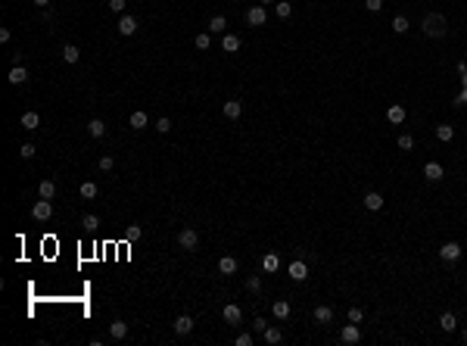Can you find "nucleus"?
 Returning <instances> with one entry per match:
<instances>
[{
    "instance_id": "nucleus-1",
    "label": "nucleus",
    "mask_w": 467,
    "mask_h": 346,
    "mask_svg": "<svg viewBox=\"0 0 467 346\" xmlns=\"http://www.w3.org/2000/svg\"><path fill=\"white\" fill-rule=\"evenodd\" d=\"M421 28H423V35H427V38H445L448 25H445V16L443 13H427V16H423V22H421Z\"/></svg>"
},
{
    "instance_id": "nucleus-2",
    "label": "nucleus",
    "mask_w": 467,
    "mask_h": 346,
    "mask_svg": "<svg viewBox=\"0 0 467 346\" xmlns=\"http://www.w3.org/2000/svg\"><path fill=\"white\" fill-rule=\"evenodd\" d=\"M50 215H53V203L41 197L38 203L31 206V218H35V222H50Z\"/></svg>"
},
{
    "instance_id": "nucleus-3",
    "label": "nucleus",
    "mask_w": 467,
    "mask_h": 346,
    "mask_svg": "<svg viewBox=\"0 0 467 346\" xmlns=\"http://www.w3.org/2000/svg\"><path fill=\"white\" fill-rule=\"evenodd\" d=\"M178 243H181V250H197L200 247V234L193 231V228H181V231H178Z\"/></svg>"
},
{
    "instance_id": "nucleus-4",
    "label": "nucleus",
    "mask_w": 467,
    "mask_h": 346,
    "mask_svg": "<svg viewBox=\"0 0 467 346\" xmlns=\"http://www.w3.org/2000/svg\"><path fill=\"white\" fill-rule=\"evenodd\" d=\"M358 340H361V331H358V324H355V322L343 324V331H339V343H346V346H355Z\"/></svg>"
},
{
    "instance_id": "nucleus-5",
    "label": "nucleus",
    "mask_w": 467,
    "mask_h": 346,
    "mask_svg": "<svg viewBox=\"0 0 467 346\" xmlns=\"http://www.w3.org/2000/svg\"><path fill=\"white\" fill-rule=\"evenodd\" d=\"M439 259H443V262H458V259H461V243H455V240L443 243V250H439Z\"/></svg>"
},
{
    "instance_id": "nucleus-6",
    "label": "nucleus",
    "mask_w": 467,
    "mask_h": 346,
    "mask_svg": "<svg viewBox=\"0 0 467 346\" xmlns=\"http://www.w3.org/2000/svg\"><path fill=\"white\" fill-rule=\"evenodd\" d=\"M246 22H249L252 28L265 25L268 22V10H265V6H249V10H246Z\"/></svg>"
},
{
    "instance_id": "nucleus-7",
    "label": "nucleus",
    "mask_w": 467,
    "mask_h": 346,
    "mask_svg": "<svg viewBox=\"0 0 467 346\" xmlns=\"http://www.w3.org/2000/svg\"><path fill=\"white\" fill-rule=\"evenodd\" d=\"M134 31H137V19L128 16V13H122V19H118V35H122V38H131Z\"/></svg>"
},
{
    "instance_id": "nucleus-8",
    "label": "nucleus",
    "mask_w": 467,
    "mask_h": 346,
    "mask_svg": "<svg viewBox=\"0 0 467 346\" xmlns=\"http://www.w3.org/2000/svg\"><path fill=\"white\" fill-rule=\"evenodd\" d=\"M128 125H131L134 131H143V128L150 125V115L143 113V109H134V113H131V119H128Z\"/></svg>"
},
{
    "instance_id": "nucleus-9",
    "label": "nucleus",
    "mask_w": 467,
    "mask_h": 346,
    "mask_svg": "<svg viewBox=\"0 0 467 346\" xmlns=\"http://www.w3.org/2000/svg\"><path fill=\"white\" fill-rule=\"evenodd\" d=\"M218 275H224V277L237 275V259L234 256H222V259H218Z\"/></svg>"
},
{
    "instance_id": "nucleus-10",
    "label": "nucleus",
    "mask_w": 467,
    "mask_h": 346,
    "mask_svg": "<svg viewBox=\"0 0 467 346\" xmlns=\"http://www.w3.org/2000/svg\"><path fill=\"white\" fill-rule=\"evenodd\" d=\"M290 277L293 281H305V277H309V265H305L302 259H293L290 262Z\"/></svg>"
},
{
    "instance_id": "nucleus-11",
    "label": "nucleus",
    "mask_w": 467,
    "mask_h": 346,
    "mask_svg": "<svg viewBox=\"0 0 467 346\" xmlns=\"http://www.w3.org/2000/svg\"><path fill=\"white\" fill-rule=\"evenodd\" d=\"M190 331H193V318H190V315H178V318H175V334L187 337Z\"/></svg>"
},
{
    "instance_id": "nucleus-12",
    "label": "nucleus",
    "mask_w": 467,
    "mask_h": 346,
    "mask_svg": "<svg viewBox=\"0 0 467 346\" xmlns=\"http://www.w3.org/2000/svg\"><path fill=\"white\" fill-rule=\"evenodd\" d=\"M262 340H265L268 346H277L280 340H284V331H280V327H271V324H268L265 331H262Z\"/></svg>"
},
{
    "instance_id": "nucleus-13",
    "label": "nucleus",
    "mask_w": 467,
    "mask_h": 346,
    "mask_svg": "<svg viewBox=\"0 0 467 346\" xmlns=\"http://www.w3.org/2000/svg\"><path fill=\"white\" fill-rule=\"evenodd\" d=\"M364 209H371V212L383 209V197H380L377 190H368V193H364Z\"/></svg>"
},
{
    "instance_id": "nucleus-14",
    "label": "nucleus",
    "mask_w": 467,
    "mask_h": 346,
    "mask_svg": "<svg viewBox=\"0 0 467 346\" xmlns=\"http://www.w3.org/2000/svg\"><path fill=\"white\" fill-rule=\"evenodd\" d=\"M443 175L445 172H443V165H439V162H427V165H423V178H427V181H443Z\"/></svg>"
},
{
    "instance_id": "nucleus-15",
    "label": "nucleus",
    "mask_w": 467,
    "mask_h": 346,
    "mask_svg": "<svg viewBox=\"0 0 467 346\" xmlns=\"http://www.w3.org/2000/svg\"><path fill=\"white\" fill-rule=\"evenodd\" d=\"M222 315H224V322H227V324H240V318H243V312H240V306H234V302H227V306H224V312H222Z\"/></svg>"
},
{
    "instance_id": "nucleus-16",
    "label": "nucleus",
    "mask_w": 467,
    "mask_h": 346,
    "mask_svg": "<svg viewBox=\"0 0 467 346\" xmlns=\"http://www.w3.org/2000/svg\"><path fill=\"white\" fill-rule=\"evenodd\" d=\"M109 337H112V340H125V337H128V324H125L122 318H115V322L109 324Z\"/></svg>"
},
{
    "instance_id": "nucleus-17",
    "label": "nucleus",
    "mask_w": 467,
    "mask_h": 346,
    "mask_svg": "<svg viewBox=\"0 0 467 346\" xmlns=\"http://www.w3.org/2000/svg\"><path fill=\"white\" fill-rule=\"evenodd\" d=\"M405 115H408V113H405V106H399V103H393V106L386 109V119L393 122V125H402V122H405Z\"/></svg>"
},
{
    "instance_id": "nucleus-18",
    "label": "nucleus",
    "mask_w": 467,
    "mask_h": 346,
    "mask_svg": "<svg viewBox=\"0 0 467 346\" xmlns=\"http://www.w3.org/2000/svg\"><path fill=\"white\" fill-rule=\"evenodd\" d=\"M38 197H44V200H53V197H56V181L44 178V181L38 184Z\"/></svg>"
},
{
    "instance_id": "nucleus-19",
    "label": "nucleus",
    "mask_w": 467,
    "mask_h": 346,
    "mask_svg": "<svg viewBox=\"0 0 467 346\" xmlns=\"http://www.w3.org/2000/svg\"><path fill=\"white\" fill-rule=\"evenodd\" d=\"M6 81H10V84H25V81H28V72H25V66H13L10 75H6Z\"/></svg>"
},
{
    "instance_id": "nucleus-20",
    "label": "nucleus",
    "mask_w": 467,
    "mask_h": 346,
    "mask_svg": "<svg viewBox=\"0 0 467 346\" xmlns=\"http://www.w3.org/2000/svg\"><path fill=\"white\" fill-rule=\"evenodd\" d=\"M227 31V19L224 16H212L209 19V35H224Z\"/></svg>"
},
{
    "instance_id": "nucleus-21",
    "label": "nucleus",
    "mask_w": 467,
    "mask_h": 346,
    "mask_svg": "<svg viewBox=\"0 0 467 346\" xmlns=\"http://www.w3.org/2000/svg\"><path fill=\"white\" fill-rule=\"evenodd\" d=\"M315 322L318 324H330L334 322V309L330 306H315Z\"/></svg>"
},
{
    "instance_id": "nucleus-22",
    "label": "nucleus",
    "mask_w": 467,
    "mask_h": 346,
    "mask_svg": "<svg viewBox=\"0 0 467 346\" xmlns=\"http://www.w3.org/2000/svg\"><path fill=\"white\" fill-rule=\"evenodd\" d=\"M224 115H227V119H240V115H243V103H240V100H227V103H224Z\"/></svg>"
},
{
    "instance_id": "nucleus-23",
    "label": "nucleus",
    "mask_w": 467,
    "mask_h": 346,
    "mask_svg": "<svg viewBox=\"0 0 467 346\" xmlns=\"http://www.w3.org/2000/svg\"><path fill=\"white\" fill-rule=\"evenodd\" d=\"M271 312H274L277 322H284V318H290V302H287V300H277L274 306H271Z\"/></svg>"
},
{
    "instance_id": "nucleus-24",
    "label": "nucleus",
    "mask_w": 467,
    "mask_h": 346,
    "mask_svg": "<svg viewBox=\"0 0 467 346\" xmlns=\"http://www.w3.org/2000/svg\"><path fill=\"white\" fill-rule=\"evenodd\" d=\"M88 134H90V138H103V134H106V122L103 119H90L88 122Z\"/></svg>"
},
{
    "instance_id": "nucleus-25",
    "label": "nucleus",
    "mask_w": 467,
    "mask_h": 346,
    "mask_svg": "<svg viewBox=\"0 0 467 346\" xmlns=\"http://www.w3.org/2000/svg\"><path fill=\"white\" fill-rule=\"evenodd\" d=\"M78 193H81V200H93L100 193V187H97V181H84L78 187Z\"/></svg>"
},
{
    "instance_id": "nucleus-26",
    "label": "nucleus",
    "mask_w": 467,
    "mask_h": 346,
    "mask_svg": "<svg viewBox=\"0 0 467 346\" xmlns=\"http://www.w3.org/2000/svg\"><path fill=\"white\" fill-rule=\"evenodd\" d=\"M274 13H277V19H290V16H293V3H290V0H277Z\"/></svg>"
},
{
    "instance_id": "nucleus-27",
    "label": "nucleus",
    "mask_w": 467,
    "mask_h": 346,
    "mask_svg": "<svg viewBox=\"0 0 467 346\" xmlns=\"http://www.w3.org/2000/svg\"><path fill=\"white\" fill-rule=\"evenodd\" d=\"M222 50H224V53H237V50H240V38H237V35H224L222 38Z\"/></svg>"
},
{
    "instance_id": "nucleus-28",
    "label": "nucleus",
    "mask_w": 467,
    "mask_h": 346,
    "mask_svg": "<svg viewBox=\"0 0 467 346\" xmlns=\"http://www.w3.org/2000/svg\"><path fill=\"white\" fill-rule=\"evenodd\" d=\"M262 268H265L268 275H274L277 268H280V259L274 256V253H268V256H262Z\"/></svg>"
},
{
    "instance_id": "nucleus-29",
    "label": "nucleus",
    "mask_w": 467,
    "mask_h": 346,
    "mask_svg": "<svg viewBox=\"0 0 467 346\" xmlns=\"http://www.w3.org/2000/svg\"><path fill=\"white\" fill-rule=\"evenodd\" d=\"M439 324H443V331H445V334H452L455 327H458V318L452 315V312H443V315H439Z\"/></svg>"
},
{
    "instance_id": "nucleus-30",
    "label": "nucleus",
    "mask_w": 467,
    "mask_h": 346,
    "mask_svg": "<svg viewBox=\"0 0 467 346\" xmlns=\"http://www.w3.org/2000/svg\"><path fill=\"white\" fill-rule=\"evenodd\" d=\"M78 56H81V50L75 47V44H66V47H63V63L72 66V63H78Z\"/></svg>"
},
{
    "instance_id": "nucleus-31",
    "label": "nucleus",
    "mask_w": 467,
    "mask_h": 346,
    "mask_svg": "<svg viewBox=\"0 0 467 346\" xmlns=\"http://www.w3.org/2000/svg\"><path fill=\"white\" fill-rule=\"evenodd\" d=\"M433 134H436V140L448 143V140L455 138V128H452V125H436V131H433Z\"/></svg>"
},
{
    "instance_id": "nucleus-32",
    "label": "nucleus",
    "mask_w": 467,
    "mask_h": 346,
    "mask_svg": "<svg viewBox=\"0 0 467 346\" xmlns=\"http://www.w3.org/2000/svg\"><path fill=\"white\" fill-rule=\"evenodd\" d=\"M38 125H41V115H38V113H25V115H22V128H25V131H35Z\"/></svg>"
},
{
    "instance_id": "nucleus-33",
    "label": "nucleus",
    "mask_w": 467,
    "mask_h": 346,
    "mask_svg": "<svg viewBox=\"0 0 467 346\" xmlns=\"http://www.w3.org/2000/svg\"><path fill=\"white\" fill-rule=\"evenodd\" d=\"M140 237H143V228L140 225H128V228H125V240H128V243L140 240Z\"/></svg>"
},
{
    "instance_id": "nucleus-34",
    "label": "nucleus",
    "mask_w": 467,
    "mask_h": 346,
    "mask_svg": "<svg viewBox=\"0 0 467 346\" xmlns=\"http://www.w3.org/2000/svg\"><path fill=\"white\" fill-rule=\"evenodd\" d=\"M408 28H411V22L405 19V16H396V19H393V31H396V35H405Z\"/></svg>"
},
{
    "instance_id": "nucleus-35",
    "label": "nucleus",
    "mask_w": 467,
    "mask_h": 346,
    "mask_svg": "<svg viewBox=\"0 0 467 346\" xmlns=\"http://www.w3.org/2000/svg\"><path fill=\"white\" fill-rule=\"evenodd\" d=\"M193 44H197V50H209L212 47V35H209V31H202V35L193 38Z\"/></svg>"
},
{
    "instance_id": "nucleus-36",
    "label": "nucleus",
    "mask_w": 467,
    "mask_h": 346,
    "mask_svg": "<svg viewBox=\"0 0 467 346\" xmlns=\"http://www.w3.org/2000/svg\"><path fill=\"white\" fill-rule=\"evenodd\" d=\"M81 228H84V231H97V228H100V218H97V215H84V218H81Z\"/></svg>"
},
{
    "instance_id": "nucleus-37",
    "label": "nucleus",
    "mask_w": 467,
    "mask_h": 346,
    "mask_svg": "<svg viewBox=\"0 0 467 346\" xmlns=\"http://www.w3.org/2000/svg\"><path fill=\"white\" fill-rule=\"evenodd\" d=\"M246 290H249V293H259V290H262V277H259V275H249V277H246Z\"/></svg>"
},
{
    "instance_id": "nucleus-38",
    "label": "nucleus",
    "mask_w": 467,
    "mask_h": 346,
    "mask_svg": "<svg viewBox=\"0 0 467 346\" xmlns=\"http://www.w3.org/2000/svg\"><path fill=\"white\" fill-rule=\"evenodd\" d=\"M399 150H402V153L414 150V138H411V134H402V138H399Z\"/></svg>"
},
{
    "instance_id": "nucleus-39",
    "label": "nucleus",
    "mask_w": 467,
    "mask_h": 346,
    "mask_svg": "<svg viewBox=\"0 0 467 346\" xmlns=\"http://www.w3.org/2000/svg\"><path fill=\"white\" fill-rule=\"evenodd\" d=\"M35 153H38V147H35V143H22V147H19V156H22V159H31Z\"/></svg>"
},
{
    "instance_id": "nucleus-40",
    "label": "nucleus",
    "mask_w": 467,
    "mask_h": 346,
    "mask_svg": "<svg viewBox=\"0 0 467 346\" xmlns=\"http://www.w3.org/2000/svg\"><path fill=\"white\" fill-rule=\"evenodd\" d=\"M156 131H159V134H168V131H172V122H168V115H162V119L156 122Z\"/></svg>"
},
{
    "instance_id": "nucleus-41",
    "label": "nucleus",
    "mask_w": 467,
    "mask_h": 346,
    "mask_svg": "<svg viewBox=\"0 0 467 346\" xmlns=\"http://www.w3.org/2000/svg\"><path fill=\"white\" fill-rule=\"evenodd\" d=\"M112 168H115V159H112V156H103V159H100V172H112Z\"/></svg>"
},
{
    "instance_id": "nucleus-42",
    "label": "nucleus",
    "mask_w": 467,
    "mask_h": 346,
    "mask_svg": "<svg viewBox=\"0 0 467 346\" xmlns=\"http://www.w3.org/2000/svg\"><path fill=\"white\" fill-rule=\"evenodd\" d=\"M346 318H349V322H355V324H358L361 318H364V312H361L358 306H352V309H349V315H346Z\"/></svg>"
},
{
    "instance_id": "nucleus-43",
    "label": "nucleus",
    "mask_w": 467,
    "mask_h": 346,
    "mask_svg": "<svg viewBox=\"0 0 467 346\" xmlns=\"http://www.w3.org/2000/svg\"><path fill=\"white\" fill-rule=\"evenodd\" d=\"M125 6H128V0H109V10L112 13H125Z\"/></svg>"
},
{
    "instance_id": "nucleus-44",
    "label": "nucleus",
    "mask_w": 467,
    "mask_h": 346,
    "mask_svg": "<svg viewBox=\"0 0 467 346\" xmlns=\"http://www.w3.org/2000/svg\"><path fill=\"white\" fill-rule=\"evenodd\" d=\"M364 6H368V13H380L383 10V0H364Z\"/></svg>"
},
{
    "instance_id": "nucleus-45",
    "label": "nucleus",
    "mask_w": 467,
    "mask_h": 346,
    "mask_svg": "<svg viewBox=\"0 0 467 346\" xmlns=\"http://www.w3.org/2000/svg\"><path fill=\"white\" fill-rule=\"evenodd\" d=\"M237 346H252V334H237Z\"/></svg>"
},
{
    "instance_id": "nucleus-46",
    "label": "nucleus",
    "mask_w": 467,
    "mask_h": 346,
    "mask_svg": "<svg viewBox=\"0 0 467 346\" xmlns=\"http://www.w3.org/2000/svg\"><path fill=\"white\" fill-rule=\"evenodd\" d=\"M464 103H467V84L458 91V97H455V106H464Z\"/></svg>"
},
{
    "instance_id": "nucleus-47",
    "label": "nucleus",
    "mask_w": 467,
    "mask_h": 346,
    "mask_svg": "<svg viewBox=\"0 0 467 346\" xmlns=\"http://www.w3.org/2000/svg\"><path fill=\"white\" fill-rule=\"evenodd\" d=\"M0 44H10V28H0Z\"/></svg>"
},
{
    "instance_id": "nucleus-48",
    "label": "nucleus",
    "mask_w": 467,
    "mask_h": 346,
    "mask_svg": "<svg viewBox=\"0 0 467 346\" xmlns=\"http://www.w3.org/2000/svg\"><path fill=\"white\" fill-rule=\"evenodd\" d=\"M31 3H35V6H47L50 0H31Z\"/></svg>"
},
{
    "instance_id": "nucleus-49",
    "label": "nucleus",
    "mask_w": 467,
    "mask_h": 346,
    "mask_svg": "<svg viewBox=\"0 0 467 346\" xmlns=\"http://www.w3.org/2000/svg\"><path fill=\"white\" fill-rule=\"evenodd\" d=\"M268 3H277V0H262V6H268Z\"/></svg>"
},
{
    "instance_id": "nucleus-50",
    "label": "nucleus",
    "mask_w": 467,
    "mask_h": 346,
    "mask_svg": "<svg viewBox=\"0 0 467 346\" xmlns=\"http://www.w3.org/2000/svg\"><path fill=\"white\" fill-rule=\"evenodd\" d=\"M464 343H467V327H464Z\"/></svg>"
}]
</instances>
